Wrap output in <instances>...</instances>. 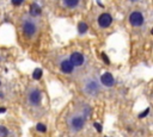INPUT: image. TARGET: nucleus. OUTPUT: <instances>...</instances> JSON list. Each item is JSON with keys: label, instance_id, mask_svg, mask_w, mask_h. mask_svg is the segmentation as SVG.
Wrapping results in <instances>:
<instances>
[{"label": "nucleus", "instance_id": "f257e3e1", "mask_svg": "<svg viewBox=\"0 0 153 137\" xmlns=\"http://www.w3.org/2000/svg\"><path fill=\"white\" fill-rule=\"evenodd\" d=\"M82 89L84 92L87 94V95H91V96H94L99 93L100 91V85H99V81L97 80V77H87L85 79L84 83H82Z\"/></svg>", "mask_w": 153, "mask_h": 137}, {"label": "nucleus", "instance_id": "f03ea898", "mask_svg": "<svg viewBox=\"0 0 153 137\" xmlns=\"http://www.w3.org/2000/svg\"><path fill=\"white\" fill-rule=\"evenodd\" d=\"M68 125L72 131H80L85 126V117L81 114H72L68 118Z\"/></svg>", "mask_w": 153, "mask_h": 137}, {"label": "nucleus", "instance_id": "7ed1b4c3", "mask_svg": "<svg viewBox=\"0 0 153 137\" xmlns=\"http://www.w3.org/2000/svg\"><path fill=\"white\" fill-rule=\"evenodd\" d=\"M37 32V25L31 19H25L23 21V33L26 38H32Z\"/></svg>", "mask_w": 153, "mask_h": 137}, {"label": "nucleus", "instance_id": "20e7f679", "mask_svg": "<svg viewBox=\"0 0 153 137\" xmlns=\"http://www.w3.org/2000/svg\"><path fill=\"white\" fill-rule=\"evenodd\" d=\"M27 101L32 106H39L42 102V92L38 88H31L27 92Z\"/></svg>", "mask_w": 153, "mask_h": 137}, {"label": "nucleus", "instance_id": "39448f33", "mask_svg": "<svg viewBox=\"0 0 153 137\" xmlns=\"http://www.w3.org/2000/svg\"><path fill=\"white\" fill-rule=\"evenodd\" d=\"M145 21V18L142 15L141 12L139 11H133L129 15V23L133 25V26H141Z\"/></svg>", "mask_w": 153, "mask_h": 137}, {"label": "nucleus", "instance_id": "423d86ee", "mask_svg": "<svg viewBox=\"0 0 153 137\" xmlns=\"http://www.w3.org/2000/svg\"><path fill=\"white\" fill-rule=\"evenodd\" d=\"M60 69H61V71L62 73H65V74H72L73 73V70H74V66H73V63L69 61V58H62L61 61H60Z\"/></svg>", "mask_w": 153, "mask_h": 137}, {"label": "nucleus", "instance_id": "0eeeda50", "mask_svg": "<svg viewBox=\"0 0 153 137\" xmlns=\"http://www.w3.org/2000/svg\"><path fill=\"white\" fill-rule=\"evenodd\" d=\"M112 23V17L110 15V13H102L99 17H98V25L103 29L105 27H109Z\"/></svg>", "mask_w": 153, "mask_h": 137}, {"label": "nucleus", "instance_id": "6e6552de", "mask_svg": "<svg viewBox=\"0 0 153 137\" xmlns=\"http://www.w3.org/2000/svg\"><path fill=\"white\" fill-rule=\"evenodd\" d=\"M69 61L73 63L74 67H80V66L84 64V62H85V57H84V55H82L81 52L75 51V52H73V54L69 56Z\"/></svg>", "mask_w": 153, "mask_h": 137}, {"label": "nucleus", "instance_id": "1a4fd4ad", "mask_svg": "<svg viewBox=\"0 0 153 137\" xmlns=\"http://www.w3.org/2000/svg\"><path fill=\"white\" fill-rule=\"evenodd\" d=\"M100 82H102V85H104L105 87H112L114 83H115V79H114V76H112L110 73H105V74L102 75Z\"/></svg>", "mask_w": 153, "mask_h": 137}, {"label": "nucleus", "instance_id": "9d476101", "mask_svg": "<svg viewBox=\"0 0 153 137\" xmlns=\"http://www.w3.org/2000/svg\"><path fill=\"white\" fill-rule=\"evenodd\" d=\"M29 12H30V15H31V17H38V15H41V13H42V8L38 6V4L32 2L31 6H30Z\"/></svg>", "mask_w": 153, "mask_h": 137}, {"label": "nucleus", "instance_id": "9b49d317", "mask_svg": "<svg viewBox=\"0 0 153 137\" xmlns=\"http://www.w3.org/2000/svg\"><path fill=\"white\" fill-rule=\"evenodd\" d=\"M79 4V0H63V5L68 8H74Z\"/></svg>", "mask_w": 153, "mask_h": 137}, {"label": "nucleus", "instance_id": "f8f14e48", "mask_svg": "<svg viewBox=\"0 0 153 137\" xmlns=\"http://www.w3.org/2000/svg\"><path fill=\"white\" fill-rule=\"evenodd\" d=\"M87 24L86 23H84V21H80L79 23V25H78V31H79V33L80 35H84V33H86L87 32Z\"/></svg>", "mask_w": 153, "mask_h": 137}, {"label": "nucleus", "instance_id": "ddd939ff", "mask_svg": "<svg viewBox=\"0 0 153 137\" xmlns=\"http://www.w3.org/2000/svg\"><path fill=\"white\" fill-rule=\"evenodd\" d=\"M41 76H42V69H38V68L35 69L33 73H32V77H33L35 80H39Z\"/></svg>", "mask_w": 153, "mask_h": 137}, {"label": "nucleus", "instance_id": "4468645a", "mask_svg": "<svg viewBox=\"0 0 153 137\" xmlns=\"http://www.w3.org/2000/svg\"><path fill=\"white\" fill-rule=\"evenodd\" d=\"M36 129H37V131H39V132H45V131H47V126H45L44 124H41V123H38V124L36 125Z\"/></svg>", "mask_w": 153, "mask_h": 137}, {"label": "nucleus", "instance_id": "2eb2a0df", "mask_svg": "<svg viewBox=\"0 0 153 137\" xmlns=\"http://www.w3.org/2000/svg\"><path fill=\"white\" fill-rule=\"evenodd\" d=\"M7 135H8V131H7V129H6L5 126L0 125V136H7Z\"/></svg>", "mask_w": 153, "mask_h": 137}, {"label": "nucleus", "instance_id": "dca6fc26", "mask_svg": "<svg viewBox=\"0 0 153 137\" xmlns=\"http://www.w3.org/2000/svg\"><path fill=\"white\" fill-rule=\"evenodd\" d=\"M93 125H94V127L97 129V131H98V132H102V125H100L99 123H94Z\"/></svg>", "mask_w": 153, "mask_h": 137}, {"label": "nucleus", "instance_id": "f3484780", "mask_svg": "<svg viewBox=\"0 0 153 137\" xmlns=\"http://www.w3.org/2000/svg\"><path fill=\"white\" fill-rule=\"evenodd\" d=\"M102 58L104 60V62H105L106 64H109V63H110V61H109V58H108V56H106L105 54H102Z\"/></svg>", "mask_w": 153, "mask_h": 137}, {"label": "nucleus", "instance_id": "a211bd4d", "mask_svg": "<svg viewBox=\"0 0 153 137\" xmlns=\"http://www.w3.org/2000/svg\"><path fill=\"white\" fill-rule=\"evenodd\" d=\"M148 112H149V108H146V111H145V112H142V113H140V116H139V117H140V118H142V117H145Z\"/></svg>", "mask_w": 153, "mask_h": 137}, {"label": "nucleus", "instance_id": "6ab92c4d", "mask_svg": "<svg viewBox=\"0 0 153 137\" xmlns=\"http://www.w3.org/2000/svg\"><path fill=\"white\" fill-rule=\"evenodd\" d=\"M23 2V0H12V4L13 5H20Z\"/></svg>", "mask_w": 153, "mask_h": 137}, {"label": "nucleus", "instance_id": "aec40b11", "mask_svg": "<svg viewBox=\"0 0 153 137\" xmlns=\"http://www.w3.org/2000/svg\"><path fill=\"white\" fill-rule=\"evenodd\" d=\"M5 111H6L5 107H0V113H2V112H5Z\"/></svg>", "mask_w": 153, "mask_h": 137}, {"label": "nucleus", "instance_id": "412c9836", "mask_svg": "<svg viewBox=\"0 0 153 137\" xmlns=\"http://www.w3.org/2000/svg\"><path fill=\"white\" fill-rule=\"evenodd\" d=\"M130 1H133V2H135V1H137V0H130Z\"/></svg>", "mask_w": 153, "mask_h": 137}, {"label": "nucleus", "instance_id": "4be33fe9", "mask_svg": "<svg viewBox=\"0 0 153 137\" xmlns=\"http://www.w3.org/2000/svg\"><path fill=\"white\" fill-rule=\"evenodd\" d=\"M0 86H1V81H0Z\"/></svg>", "mask_w": 153, "mask_h": 137}]
</instances>
